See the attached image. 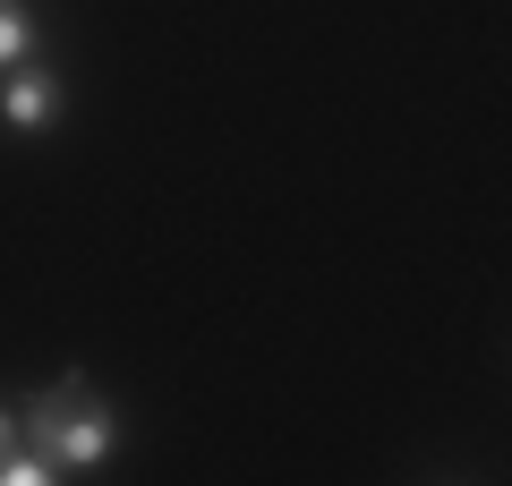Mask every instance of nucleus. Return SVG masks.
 I'll return each instance as SVG.
<instances>
[{
	"label": "nucleus",
	"mask_w": 512,
	"mask_h": 486,
	"mask_svg": "<svg viewBox=\"0 0 512 486\" xmlns=\"http://www.w3.org/2000/svg\"><path fill=\"white\" fill-rule=\"evenodd\" d=\"M52 111H60V77L52 69H26V60L0 69V120L9 128H43Z\"/></svg>",
	"instance_id": "nucleus-2"
},
{
	"label": "nucleus",
	"mask_w": 512,
	"mask_h": 486,
	"mask_svg": "<svg viewBox=\"0 0 512 486\" xmlns=\"http://www.w3.org/2000/svg\"><path fill=\"white\" fill-rule=\"evenodd\" d=\"M26 435H35L43 452H52L60 469H94L111 452V410L86 393V384H52L43 401H26V418H18Z\"/></svg>",
	"instance_id": "nucleus-1"
},
{
	"label": "nucleus",
	"mask_w": 512,
	"mask_h": 486,
	"mask_svg": "<svg viewBox=\"0 0 512 486\" xmlns=\"http://www.w3.org/2000/svg\"><path fill=\"white\" fill-rule=\"evenodd\" d=\"M43 478H60V461L43 444H0V486H43Z\"/></svg>",
	"instance_id": "nucleus-3"
},
{
	"label": "nucleus",
	"mask_w": 512,
	"mask_h": 486,
	"mask_svg": "<svg viewBox=\"0 0 512 486\" xmlns=\"http://www.w3.org/2000/svg\"><path fill=\"white\" fill-rule=\"evenodd\" d=\"M0 444H18V410L9 401H0Z\"/></svg>",
	"instance_id": "nucleus-5"
},
{
	"label": "nucleus",
	"mask_w": 512,
	"mask_h": 486,
	"mask_svg": "<svg viewBox=\"0 0 512 486\" xmlns=\"http://www.w3.org/2000/svg\"><path fill=\"white\" fill-rule=\"evenodd\" d=\"M35 52V9L26 0H0V69H18Z\"/></svg>",
	"instance_id": "nucleus-4"
}]
</instances>
